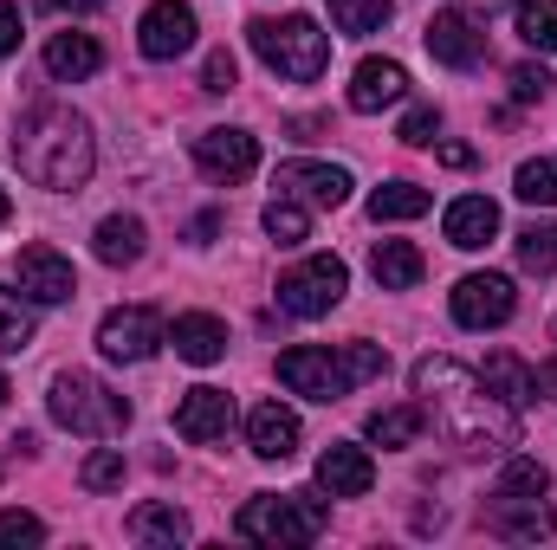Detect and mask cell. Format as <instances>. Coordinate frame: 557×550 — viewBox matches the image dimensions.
<instances>
[{"instance_id":"1","label":"cell","mask_w":557,"mask_h":550,"mask_svg":"<svg viewBox=\"0 0 557 550\" xmlns=\"http://www.w3.org/2000/svg\"><path fill=\"white\" fill-rule=\"evenodd\" d=\"M416 402L434 421V434H447L460 453H506V447H519V409L499 402L454 357H421L416 363Z\"/></svg>"},{"instance_id":"2","label":"cell","mask_w":557,"mask_h":550,"mask_svg":"<svg viewBox=\"0 0 557 550\" xmlns=\"http://www.w3.org/2000/svg\"><path fill=\"white\" fill-rule=\"evenodd\" d=\"M13 162L26 182L39 188H85L98 149H91V124L72 111V104H33L20 117V137H13Z\"/></svg>"},{"instance_id":"3","label":"cell","mask_w":557,"mask_h":550,"mask_svg":"<svg viewBox=\"0 0 557 550\" xmlns=\"http://www.w3.org/2000/svg\"><path fill=\"white\" fill-rule=\"evenodd\" d=\"M247 33H253V52L267 59V72L292 78V85H311V78H324V65H331V33H318V20H305V13L253 20Z\"/></svg>"},{"instance_id":"4","label":"cell","mask_w":557,"mask_h":550,"mask_svg":"<svg viewBox=\"0 0 557 550\" xmlns=\"http://www.w3.org/2000/svg\"><path fill=\"white\" fill-rule=\"evenodd\" d=\"M234 532L247 545H311V538H324V499L318 492H260L240 505Z\"/></svg>"},{"instance_id":"5","label":"cell","mask_w":557,"mask_h":550,"mask_svg":"<svg viewBox=\"0 0 557 550\" xmlns=\"http://www.w3.org/2000/svg\"><path fill=\"white\" fill-rule=\"evenodd\" d=\"M46 409H52L59 427L91 434V440H111V434H124V427H131V402H124L117 389H104L98 376H85V370L59 376V383H52V396H46Z\"/></svg>"},{"instance_id":"6","label":"cell","mask_w":557,"mask_h":550,"mask_svg":"<svg viewBox=\"0 0 557 550\" xmlns=\"http://www.w3.org/2000/svg\"><path fill=\"white\" fill-rule=\"evenodd\" d=\"M344 291H350L344 260L337 253H311V260H298L292 273L278 278V311L285 317H331L344 304Z\"/></svg>"},{"instance_id":"7","label":"cell","mask_w":557,"mask_h":550,"mask_svg":"<svg viewBox=\"0 0 557 550\" xmlns=\"http://www.w3.org/2000/svg\"><path fill=\"white\" fill-rule=\"evenodd\" d=\"M278 383H285L292 396H305V402H337V396L357 389L344 350H324V343H298V350H285V357H278Z\"/></svg>"},{"instance_id":"8","label":"cell","mask_w":557,"mask_h":550,"mask_svg":"<svg viewBox=\"0 0 557 550\" xmlns=\"http://www.w3.org/2000/svg\"><path fill=\"white\" fill-rule=\"evenodd\" d=\"M162 343H169V324H162V311H149V304H117V311H104V324H98V350H104L111 363H149Z\"/></svg>"},{"instance_id":"9","label":"cell","mask_w":557,"mask_h":550,"mask_svg":"<svg viewBox=\"0 0 557 550\" xmlns=\"http://www.w3.org/2000/svg\"><path fill=\"white\" fill-rule=\"evenodd\" d=\"M512 311H519V291L506 273H467L454 285V324L467 330H499Z\"/></svg>"},{"instance_id":"10","label":"cell","mask_w":557,"mask_h":550,"mask_svg":"<svg viewBox=\"0 0 557 550\" xmlns=\"http://www.w3.org/2000/svg\"><path fill=\"white\" fill-rule=\"evenodd\" d=\"M421 39H428V52H434L441 65H454V72H473V65L486 59V33H480V20L460 13V7H441Z\"/></svg>"},{"instance_id":"11","label":"cell","mask_w":557,"mask_h":550,"mask_svg":"<svg viewBox=\"0 0 557 550\" xmlns=\"http://www.w3.org/2000/svg\"><path fill=\"white\" fill-rule=\"evenodd\" d=\"M13 278H20V291H26L33 304H65V298H78V273H72V260L52 253V247H20Z\"/></svg>"},{"instance_id":"12","label":"cell","mask_w":557,"mask_h":550,"mask_svg":"<svg viewBox=\"0 0 557 550\" xmlns=\"http://www.w3.org/2000/svg\"><path fill=\"white\" fill-rule=\"evenodd\" d=\"M273 188L292 195V201H311V208H344L350 201V168H337V162H278Z\"/></svg>"},{"instance_id":"13","label":"cell","mask_w":557,"mask_h":550,"mask_svg":"<svg viewBox=\"0 0 557 550\" xmlns=\"http://www.w3.org/2000/svg\"><path fill=\"white\" fill-rule=\"evenodd\" d=\"M137 46L143 59H182L195 46V7L188 0H156L137 26Z\"/></svg>"},{"instance_id":"14","label":"cell","mask_w":557,"mask_h":550,"mask_svg":"<svg viewBox=\"0 0 557 550\" xmlns=\"http://www.w3.org/2000/svg\"><path fill=\"white\" fill-rule=\"evenodd\" d=\"M195 162H201L208 182H247L260 168V142L247 130H201L195 137Z\"/></svg>"},{"instance_id":"15","label":"cell","mask_w":557,"mask_h":550,"mask_svg":"<svg viewBox=\"0 0 557 550\" xmlns=\"http://www.w3.org/2000/svg\"><path fill=\"white\" fill-rule=\"evenodd\" d=\"M318 486H324L331 499H363V492L376 486V460H370L363 447H350V440H331V447L318 453Z\"/></svg>"},{"instance_id":"16","label":"cell","mask_w":557,"mask_h":550,"mask_svg":"<svg viewBox=\"0 0 557 550\" xmlns=\"http://www.w3.org/2000/svg\"><path fill=\"white\" fill-rule=\"evenodd\" d=\"M227 427H234V396H227V389H188V396L175 402V434L195 440V447L221 440Z\"/></svg>"},{"instance_id":"17","label":"cell","mask_w":557,"mask_h":550,"mask_svg":"<svg viewBox=\"0 0 557 550\" xmlns=\"http://www.w3.org/2000/svg\"><path fill=\"white\" fill-rule=\"evenodd\" d=\"M409 91V72L396 65V59H363L357 72H350V111L357 117H376L383 104H396Z\"/></svg>"},{"instance_id":"18","label":"cell","mask_w":557,"mask_h":550,"mask_svg":"<svg viewBox=\"0 0 557 550\" xmlns=\"http://www.w3.org/2000/svg\"><path fill=\"white\" fill-rule=\"evenodd\" d=\"M441 227H447V240H454L460 253H480V247L499 234V208H493L486 195H460V201H447Z\"/></svg>"},{"instance_id":"19","label":"cell","mask_w":557,"mask_h":550,"mask_svg":"<svg viewBox=\"0 0 557 550\" xmlns=\"http://www.w3.org/2000/svg\"><path fill=\"white\" fill-rule=\"evenodd\" d=\"M169 343H175V357H182V363L208 370V363H221V357H227V324H221V317H208V311H188V317H175Z\"/></svg>"},{"instance_id":"20","label":"cell","mask_w":557,"mask_h":550,"mask_svg":"<svg viewBox=\"0 0 557 550\" xmlns=\"http://www.w3.org/2000/svg\"><path fill=\"white\" fill-rule=\"evenodd\" d=\"M486 525L499 532V538H552V505L545 499H512V492H493V505H486Z\"/></svg>"},{"instance_id":"21","label":"cell","mask_w":557,"mask_h":550,"mask_svg":"<svg viewBox=\"0 0 557 550\" xmlns=\"http://www.w3.org/2000/svg\"><path fill=\"white\" fill-rule=\"evenodd\" d=\"M247 440H253L260 460H292L298 453V414L285 409V402H260V409L247 414Z\"/></svg>"},{"instance_id":"22","label":"cell","mask_w":557,"mask_h":550,"mask_svg":"<svg viewBox=\"0 0 557 550\" xmlns=\"http://www.w3.org/2000/svg\"><path fill=\"white\" fill-rule=\"evenodd\" d=\"M104 65V46L91 39V33H52L46 39V72L59 78V85H78V78H91Z\"/></svg>"},{"instance_id":"23","label":"cell","mask_w":557,"mask_h":550,"mask_svg":"<svg viewBox=\"0 0 557 550\" xmlns=\"http://www.w3.org/2000/svg\"><path fill=\"white\" fill-rule=\"evenodd\" d=\"M91 253H98L104 266H137L143 260V221L137 214H111V221H98Z\"/></svg>"},{"instance_id":"24","label":"cell","mask_w":557,"mask_h":550,"mask_svg":"<svg viewBox=\"0 0 557 550\" xmlns=\"http://www.w3.org/2000/svg\"><path fill=\"white\" fill-rule=\"evenodd\" d=\"M131 538H137V545H182V538H188V512L149 499V505L131 512Z\"/></svg>"},{"instance_id":"25","label":"cell","mask_w":557,"mask_h":550,"mask_svg":"<svg viewBox=\"0 0 557 550\" xmlns=\"http://www.w3.org/2000/svg\"><path fill=\"white\" fill-rule=\"evenodd\" d=\"M370 273H376L383 291H409V285H421L428 266H421V253L409 247V240H383V247H376V260H370Z\"/></svg>"},{"instance_id":"26","label":"cell","mask_w":557,"mask_h":550,"mask_svg":"<svg viewBox=\"0 0 557 550\" xmlns=\"http://www.w3.org/2000/svg\"><path fill=\"white\" fill-rule=\"evenodd\" d=\"M421 427H428L421 402H403V409H376V414H370V440H376V447H416Z\"/></svg>"},{"instance_id":"27","label":"cell","mask_w":557,"mask_h":550,"mask_svg":"<svg viewBox=\"0 0 557 550\" xmlns=\"http://www.w3.org/2000/svg\"><path fill=\"white\" fill-rule=\"evenodd\" d=\"M428 208H434V195L416 188V182H389V188L370 195V214H376V221H421Z\"/></svg>"},{"instance_id":"28","label":"cell","mask_w":557,"mask_h":550,"mask_svg":"<svg viewBox=\"0 0 557 550\" xmlns=\"http://www.w3.org/2000/svg\"><path fill=\"white\" fill-rule=\"evenodd\" d=\"M480 383H486L499 402H512V409H525V402H532V370H525L519 357H506V350H499V357L480 370Z\"/></svg>"},{"instance_id":"29","label":"cell","mask_w":557,"mask_h":550,"mask_svg":"<svg viewBox=\"0 0 557 550\" xmlns=\"http://www.w3.org/2000/svg\"><path fill=\"white\" fill-rule=\"evenodd\" d=\"M512 26H519V39L532 52H557V0H519Z\"/></svg>"},{"instance_id":"30","label":"cell","mask_w":557,"mask_h":550,"mask_svg":"<svg viewBox=\"0 0 557 550\" xmlns=\"http://www.w3.org/2000/svg\"><path fill=\"white\" fill-rule=\"evenodd\" d=\"M260 227H267V240H278V247H305V240H311V214H305V208H298L292 195H278V201H267Z\"/></svg>"},{"instance_id":"31","label":"cell","mask_w":557,"mask_h":550,"mask_svg":"<svg viewBox=\"0 0 557 550\" xmlns=\"http://www.w3.org/2000/svg\"><path fill=\"white\" fill-rule=\"evenodd\" d=\"M519 266H525L532 278H552L557 273V227H552V221H545V227H539V221H532V227H519Z\"/></svg>"},{"instance_id":"32","label":"cell","mask_w":557,"mask_h":550,"mask_svg":"<svg viewBox=\"0 0 557 550\" xmlns=\"http://www.w3.org/2000/svg\"><path fill=\"white\" fill-rule=\"evenodd\" d=\"M324 7H331L337 33H350V39H363V33H376L389 20V0H324Z\"/></svg>"},{"instance_id":"33","label":"cell","mask_w":557,"mask_h":550,"mask_svg":"<svg viewBox=\"0 0 557 550\" xmlns=\"http://www.w3.org/2000/svg\"><path fill=\"white\" fill-rule=\"evenodd\" d=\"M512 195L519 201H532V208H557V162H519V175H512Z\"/></svg>"},{"instance_id":"34","label":"cell","mask_w":557,"mask_h":550,"mask_svg":"<svg viewBox=\"0 0 557 550\" xmlns=\"http://www.w3.org/2000/svg\"><path fill=\"white\" fill-rule=\"evenodd\" d=\"M26 343H33V311L0 285V357H20Z\"/></svg>"},{"instance_id":"35","label":"cell","mask_w":557,"mask_h":550,"mask_svg":"<svg viewBox=\"0 0 557 550\" xmlns=\"http://www.w3.org/2000/svg\"><path fill=\"white\" fill-rule=\"evenodd\" d=\"M493 492H512V499H545L552 492V473L539 466V460H506V473H499V486Z\"/></svg>"},{"instance_id":"36","label":"cell","mask_w":557,"mask_h":550,"mask_svg":"<svg viewBox=\"0 0 557 550\" xmlns=\"http://www.w3.org/2000/svg\"><path fill=\"white\" fill-rule=\"evenodd\" d=\"M78 479H85V492H117V486H124V453H117V447H98V453L78 466Z\"/></svg>"},{"instance_id":"37","label":"cell","mask_w":557,"mask_h":550,"mask_svg":"<svg viewBox=\"0 0 557 550\" xmlns=\"http://www.w3.org/2000/svg\"><path fill=\"white\" fill-rule=\"evenodd\" d=\"M344 363H350V383H376L389 370V350L383 343H344Z\"/></svg>"},{"instance_id":"38","label":"cell","mask_w":557,"mask_h":550,"mask_svg":"<svg viewBox=\"0 0 557 550\" xmlns=\"http://www.w3.org/2000/svg\"><path fill=\"white\" fill-rule=\"evenodd\" d=\"M0 545H46V525L33 512H0Z\"/></svg>"},{"instance_id":"39","label":"cell","mask_w":557,"mask_h":550,"mask_svg":"<svg viewBox=\"0 0 557 550\" xmlns=\"http://www.w3.org/2000/svg\"><path fill=\"white\" fill-rule=\"evenodd\" d=\"M434 137H441V111H434V104H421V111L403 117V142H409V149H428Z\"/></svg>"},{"instance_id":"40","label":"cell","mask_w":557,"mask_h":550,"mask_svg":"<svg viewBox=\"0 0 557 550\" xmlns=\"http://www.w3.org/2000/svg\"><path fill=\"white\" fill-rule=\"evenodd\" d=\"M545 85H552V78H545V65H512V98H519V104H539V98H545Z\"/></svg>"},{"instance_id":"41","label":"cell","mask_w":557,"mask_h":550,"mask_svg":"<svg viewBox=\"0 0 557 550\" xmlns=\"http://www.w3.org/2000/svg\"><path fill=\"white\" fill-rule=\"evenodd\" d=\"M201 91H234V52H208V72H201Z\"/></svg>"},{"instance_id":"42","label":"cell","mask_w":557,"mask_h":550,"mask_svg":"<svg viewBox=\"0 0 557 550\" xmlns=\"http://www.w3.org/2000/svg\"><path fill=\"white\" fill-rule=\"evenodd\" d=\"M7 52H20V7L13 0H0V59Z\"/></svg>"},{"instance_id":"43","label":"cell","mask_w":557,"mask_h":550,"mask_svg":"<svg viewBox=\"0 0 557 550\" xmlns=\"http://www.w3.org/2000/svg\"><path fill=\"white\" fill-rule=\"evenodd\" d=\"M434 155H441L447 168H473V162H480V155H473L467 142H434Z\"/></svg>"},{"instance_id":"44","label":"cell","mask_w":557,"mask_h":550,"mask_svg":"<svg viewBox=\"0 0 557 550\" xmlns=\"http://www.w3.org/2000/svg\"><path fill=\"white\" fill-rule=\"evenodd\" d=\"M532 396H539V402H557V363H545V370L532 376Z\"/></svg>"},{"instance_id":"45","label":"cell","mask_w":557,"mask_h":550,"mask_svg":"<svg viewBox=\"0 0 557 550\" xmlns=\"http://www.w3.org/2000/svg\"><path fill=\"white\" fill-rule=\"evenodd\" d=\"M39 7H52V13H98L104 0H39Z\"/></svg>"},{"instance_id":"46","label":"cell","mask_w":557,"mask_h":550,"mask_svg":"<svg viewBox=\"0 0 557 550\" xmlns=\"http://www.w3.org/2000/svg\"><path fill=\"white\" fill-rule=\"evenodd\" d=\"M7 221H13V201H7V188H0V227H7Z\"/></svg>"},{"instance_id":"47","label":"cell","mask_w":557,"mask_h":550,"mask_svg":"<svg viewBox=\"0 0 557 550\" xmlns=\"http://www.w3.org/2000/svg\"><path fill=\"white\" fill-rule=\"evenodd\" d=\"M7 396H13V389H7V376H0V402H7Z\"/></svg>"}]
</instances>
